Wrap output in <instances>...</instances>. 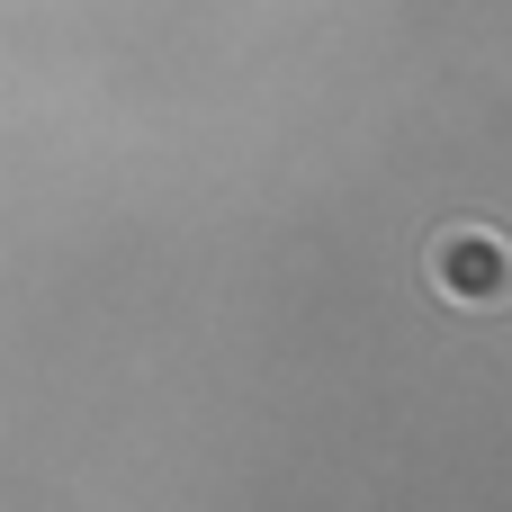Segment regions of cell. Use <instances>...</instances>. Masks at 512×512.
Returning <instances> with one entry per match:
<instances>
[{
    "instance_id": "obj_1",
    "label": "cell",
    "mask_w": 512,
    "mask_h": 512,
    "mask_svg": "<svg viewBox=\"0 0 512 512\" xmlns=\"http://www.w3.org/2000/svg\"><path fill=\"white\" fill-rule=\"evenodd\" d=\"M432 288L441 297H468V306H504L512 297V243L495 225H450L432 243Z\"/></svg>"
}]
</instances>
